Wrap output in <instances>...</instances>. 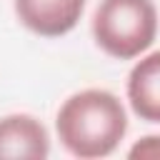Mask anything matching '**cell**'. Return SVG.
<instances>
[{
  "mask_svg": "<svg viewBox=\"0 0 160 160\" xmlns=\"http://www.w3.org/2000/svg\"><path fill=\"white\" fill-rule=\"evenodd\" d=\"M60 145L80 160L108 158L118 150L128 132V112L122 100L102 88L72 92L55 115Z\"/></svg>",
  "mask_w": 160,
  "mask_h": 160,
  "instance_id": "obj_1",
  "label": "cell"
},
{
  "mask_svg": "<svg viewBox=\"0 0 160 160\" xmlns=\"http://www.w3.org/2000/svg\"><path fill=\"white\" fill-rule=\"evenodd\" d=\"M92 40L115 60H135L158 38V8L152 0H100L92 12Z\"/></svg>",
  "mask_w": 160,
  "mask_h": 160,
  "instance_id": "obj_2",
  "label": "cell"
},
{
  "mask_svg": "<svg viewBox=\"0 0 160 160\" xmlns=\"http://www.w3.org/2000/svg\"><path fill=\"white\" fill-rule=\"evenodd\" d=\"M88 0H12L15 18L40 38H62L80 22Z\"/></svg>",
  "mask_w": 160,
  "mask_h": 160,
  "instance_id": "obj_3",
  "label": "cell"
},
{
  "mask_svg": "<svg viewBox=\"0 0 160 160\" xmlns=\"http://www.w3.org/2000/svg\"><path fill=\"white\" fill-rule=\"evenodd\" d=\"M50 155L48 128L28 112L0 118V160H45Z\"/></svg>",
  "mask_w": 160,
  "mask_h": 160,
  "instance_id": "obj_4",
  "label": "cell"
},
{
  "mask_svg": "<svg viewBox=\"0 0 160 160\" xmlns=\"http://www.w3.org/2000/svg\"><path fill=\"white\" fill-rule=\"evenodd\" d=\"M125 92L130 110L140 120L160 125V50L140 55L128 72Z\"/></svg>",
  "mask_w": 160,
  "mask_h": 160,
  "instance_id": "obj_5",
  "label": "cell"
},
{
  "mask_svg": "<svg viewBox=\"0 0 160 160\" xmlns=\"http://www.w3.org/2000/svg\"><path fill=\"white\" fill-rule=\"evenodd\" d=\"M130 160H160V135H145L128 150Z\"/></svg>",
  "mask_w": 160,
  "mask_h": 160,
  "instance_id": "obj_6",
  "label": "cell"
}]
</instances>
